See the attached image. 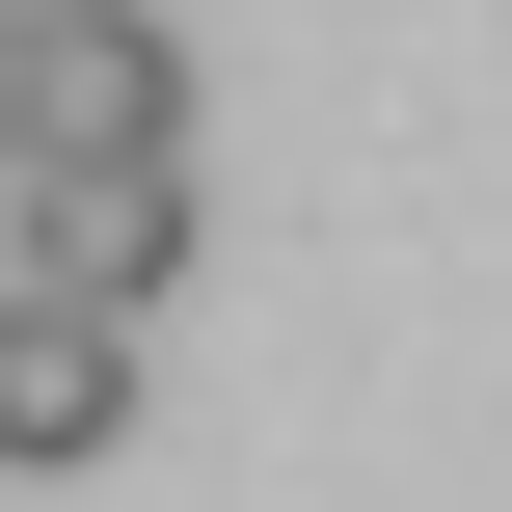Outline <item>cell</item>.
Wrapping results in <instances>:
<instances>
[{"label": "cell", "mask_w": 512, "mask_h": 512, "mask_svg": "<svg viewBox=\"0 0 512 512\" xmlns=\"http://www.w3.org/2000/svg\"><path fill=\"white\" fill-rule=\"evenodd\" d=\"M0 189H27V297H108V324H135V297L189 270V135H27Z\"/></svg>", "instance_id": "6da1fadb"}, {"label": "cell", "mask_w": 512, "mask_h": 512, "mask_svg": "<svg viewBox=\"0 0 512 512\" xmlns=\"http://www.w3.org/2000/svg\"><path fill=\"white\" fill-rule=\"evenodd\" d=\"M135 432V324L108 297H0V459L54 486V459H108Z\"/></svg>", "instance_id": "7a4b0ae2"}, {"label": "cell", "mask_w": 512, "mask_h": 512, "mask_svg": "<svg viewBox=\"0 0 512 512\" xmlns=\"http://www.w3.org/2000/svg\"><path fill=\"white\" fill-rule=\"evenodd\" d=\"M0 27H27V54H54V27H108V0H0Z\"/></svg>", "instance_id": "3957f363"}, {"label": "cell", "mask_w": 512, "mask_h": 512, "mask_svg": "<svg viewBox=\"0 0 512 512\" xmlns=\"http://www.w3.org/2000/svg\"><path fill=\"white\" fill-rule=\"evenodd\" d=\"M0 162H27V27H0Z\"/></svg>", "instance_id": "277c9868"}]
</instances>
